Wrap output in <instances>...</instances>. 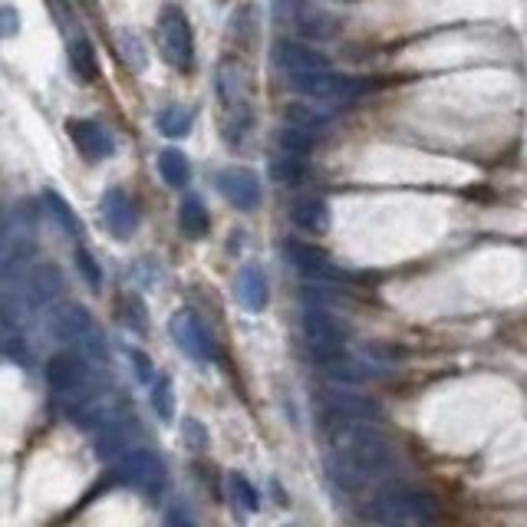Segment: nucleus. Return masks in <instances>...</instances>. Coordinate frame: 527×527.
Returning <instances> with one entry per match:
<instances>
[{
    "mask_svg": "<svg viewBox=\"0 0 527 527\" xmlns=\"http://www.w3.org/2000/svg\"><path fill=\"white\" fill-rule=\"evenodd\" d=\"M323 465H327V475L336 488L360 491L369 481L389 475L396 468V455L373 419H333L330 452Z\"/></svg>",
    "mask_w": 527,
    "mask_h": 527,
    "instance_id": "nucleus-1",
    "label": "nucleus"
},
{
    "mask_svg": "<svg viewBox=\"0 0 527 527\" xmlns=\"http://www.w3.org/2000/svg\"><path fill=\"white\" fill-rule=\"evenodd\" d=\"M369 521L376 524H402V527H412V524H429L439 518L435 504L429 495H422L416 488H406V485H389L383 488L379 495L373 498L366 511Z\"/></svg>",
    "mask_w": 527,
    "mask_h": 527,
    "instance_id": "nucleus-2",
    "label": "nucleus"
},
{
    "mask_svg": "<svg viewBox=\"0 0 527 527\" xmlns=\"http://www.w3.org/2000/svg\"><path fill=\"white\" fill-rule=\"evenodd\" d=\"M290 86L297 93H304L313 103H327V106H340V103H356L369 83L360 80V76H343V73H333L330 66L323 70H310V73H297V76H287Z\"/></svg>",
    "mask_w": 527,
    "mask_h": 527,
    "instance_id": "nucleus-3",
    "label": "nucleus"
},
{
    "mask_svg": "<svg viewBox=\"0 0 527 527\" xmlns=\"http://www.w3.org/2000/svg\"><path fill=\"white\" fill-rule=\"evenodd\" d=\"M155 37H159V50L165 56L168 66L188 73L195 66V40H192V27H188V17L182 14V7L165 4L159 14V27H155Z\"/></svg>",
    "mask_w": 527,
    "mask_h": 527,
    "instance_id": "nucleus-4",
    "label": "nucleus"
},
{
    "mask_svg": "<svg viewBox=\"0 0 527 527\" xmlns=\"http://www.w3.org/2000/svg\"><path fill=\"white\" fill-rule=\"evenodd\" d=\"M116 475L122 485H129L145 498H159L165 491V462L155 452H149V448H129L119 458Z\"/></svg>",
    "mask_w": 527,
    "mask_h": 527,
    "instance_id": "nucleus-5",
    "label": "nucleus"
},
{
    "mask_svg": "<svg viewBox=\"0 0 527 527\" xmlns=\"http://www.w3.org/2000/svg\"><path fill=\"white\" fill-rule=\"evenodd\" d=\"M304 336H307L310 350L317 353V360L346 350V333H343V327L336 323V317H333L327 307L313 304V300H307V304H304Z\"/></svg>",
    "mask_w": 527,
    "mask_h": 527,
    "instance_id": "nucleus-6",
    "label": "nucleus"
},
{
    "mask_svg": "<svg viewBox=\"0 0 527 527\" xmlns=\"http://www.w3.org/2000/svg\"><path fill=\"white\" fill-rule=\"evenodd\" d=\"M168 330H172V340L178 343V350L185 356H192L198 363L215 360V340H211L205 323H201L192 310H178L172 323H168Z\"/></svg>",
    "mask_w": 527,
    "mask_h": 527,
    "instance_id": "nucleus-7",
    "label": "nucleus"
},
{
    "mask_svg": "<svg viewBox=\"0 0 527 527\" xmlns=\"http://www.w3.org/2000/svg\"><path fill=\"white\" fill-rule=\"evenodd\" d=\"M284 254H287V261H290V267H294V271L307 274L313 280H330V284H333V280H346V277H350L340 264L333 261L330 254H323L320 248H313V244L287 241L284 244Z\"/></svg>",
    "mask_w": 527,
    "mask_h": 527,
    "instance_id": "nucleus-8",
    "label": "nucleus"
},
{
    "mask_svg": "<svg viewBox=\"0 0 527 527\" xmlns=\"http://www.w3.org/2000/svg\"><path fill=\"white\" fill-rule=\"evenodd\" d=\"M218 188H221V195L241 211H254L261 205V178H257L251 168H238V165L224 168L218 175Z\"/></svg>",
    "mask_w": 527,
    "mask_h": 527,
    "instance_id": "nucleus-9",
    "label": "nucleus"
},
{
    "mask_svg": "<svg viewBox=\"0 0 527 527\" xmlns=\"http://www.w3.org/2000/svg\"><path fill=\"white\" fill-rule=\"evenodd\" d=\"M66 129H70L73 145L86 155L89 162L109 159V155L116 152V139H112V132L106 126H99V122H93V119H70L66 122Z\"/></svg>",
    "mask_w": 527,
    "mask_h": 527,
    "instance_id": "nucleus-10",
    "label": "nucleus"
},
{
    "mask_svg": "<svg viewBox=\"0 0 527 527\" xmlns=\"http://www.w3.org/2000/svg\"><path fill=\"white\" fill-rule=\"evenodd\" d=\"M93 330H96L93 317H89V313L83 307H76V304L53 307L50 317H47V333L53 336V340H60V343H83Z\"/></svg>",
    "mask_w": 527,
    "mask_h": 527,
    "instance_id": "nucleus-11",
    "label": "nucleus"
},
{
    "mask_svg": "<svg viewBox=\"0 0 527 527\" xmlns=\"http://www.w3.org/2000/svg\"><path fill=\"white\" fill-rule=\"evenodd\" d=\"M99 211H103V224L116 234L119 241L132 238V231L139 228V211L122 188H109V192L103 195V201H99Z\"/></svg>",
    "mask_w": 527,
    "mask_h": 527,
    "instance_id": "nucleus-12",
    "label": "nucleus"
},
{
    "mask_svg": "<svg viewBox=\"0 0 527 527\" xmlns=\"http://www.w3.org/2000/svg\"><path fill=\"white\" fill-rule=\"evenodd\" d=\"M132 432H136V416H129L126 409H116L103 425H99V439H96L99 455L112 458L132 448Z\"/></svg>",
    "mask_w": 527,
    "mask_h": 527,
    "instance_id": "nucleus-13",
    "label": "nucleus"
},
{
    "mask_svg": "<svg viewBox=\"0 0 527 527\" xmlns=\"http://www.w3.org/2000/svg\"><path fill=\"white\" fill-rule=\"evenodd\" d=\"M274 63H277V70L284 76L323 70V66H327V60H323L317 50H310V47H304V43H297V40H277Z\"/></svg>",
    "mask_w": 527,
    "mask_h": 527,
    "instance_id": "nucleus-14",
    "label": "nucleus"
},
{
    "mask_svg": "<svg viewBox=\"0 0 527 527\" xmlns=\"http://www.w3.org/2000/svg\"><path fill=\"white\" fill-rule=\"evenodd\" d=\"M86 360H89V356H73V353L53 356L50 366H47L50 386L56 392H76L86 383Z\"/></svg>",
    "mask_w": 527,
    "mask_h": 527,
    "instance_id": "nucleus-15",
    "label": "nucleus"
},
{
    "mask_svg": "<svg viewBox=\"0 0 527 527\" xmlns=\"http://www.w3.org/2000/svg\"><path fill=\"white\" fill-rule=\"evenodd\" d=\"M320 409L327 419H376V406L350 392H327L320 399Z\"/></svg>",
    "mask_w": 527,
    "mask_h": 527,
    "instance_id": "nucleus-16",
    "label": "nucleus"
},
{
    "mask_svg": "<svg viewBox=\"0 0 527 527\" xmlns=\"http://www.w3.org/2000/svg\"><path fill=\"white\" fill-rule=\"evenodd\" d=\"M238 304L244 310H251V313H261L267 307V280L261 274V267H241V274H238Z\"/></svg>",
    "mask_w": 527,
    "mask_h": 527,
    "instance_id": "nucleus-17",
    "label": "nucleus"
},
{
    "mask_svg": "<svg viewBox=\"0 0 527 527\" xmlns=\"http://www.w3.org/2000/svg\"><path fill=\"white\" fill-rule=\"evenodd\" d=\"M290 218H294L297 228H304V231H327L330 208L323 198H297L294 205H290Z\"/></svg>",
    "mask_w": 527,
    "mask_h": 527,
    "instance_id": "nucleus-18",
    "label": "nucleus"
},
{
    "mask_svg": "<svg viewBox=\"0 0 527 527\" xmlns=\"http://www.w3.org/2000/svg\"><path fill=\"white\" fill-rule=\"evenodd\" d=\"M70 63H73V73L80 76L83 83H93L99 76V63H96L93 43H89L83 33H73V37H70Z\"/></svg>",
    "mask_w": 527,
    "mask_h": 527,
    "instance_id": "nucleus-19",
    "label": "nucleus"
},
{
    "mask_svg": "<svg viewBox=\"0 0 527 527\" xmlns=\"http://www.w3.org/2000/svg\"><path fill=\"white\" fill-rule=\"evenodd\" d=\"M294 27L297 33H304V37H333L336 27H333V20L323 14V10L317 7H297V14H294Z\"/></svg>",
    "mask_w": 527,
    "mask_h": 527,
    "instance_id": "nucleus-20",
    "label": "nucleus"
},
{
    "mask_svg": "<svg viewBox=\"0 0 527 527\" xmlns=\"http://www.w3.org/2000/svg\"><path fill=\"white\" fill-rule=\"evenodd\" d=\"M159 172H162V178H165V185L185 188L188 178H192V165H188L185 152L165 149V152H159Z\"/></svg>",
    "mask_w": 527,
    "mask_h": 527,
    "instance_id": "nucleus-21",
    "label": "nucleus"
},
{
    "mask_svg": "<svg viewBox=\"0 0 527 527\" xmlns=\"http://www.w3.org/2000/svg\"><path fill=\"white\" fill-rule=\"evenodd\" d=\"M178 224H182V231L188 238H205L211 228V218L198 198H185L182 208H178Z\"/></svg>",
    "mask_w": 527,
    "mask_h": 527,
    "instance_id": "nucleus-22",
    "label": "nucleus"
},
{
    "mask_svg": "<svg viewBox=\"0 0 527 527\" xmlns=\"http://www.w3.org/2000/svg\"><path fill=\"white\" fill-rule=\"evenodd\" d=\"M192 122H195V112L188 109V106H182V103H172V106H165V109L159 112V129H162V136L182 139V136H188Z\"/></svg>",
    "mask_w": 527,
    "mask_h": 527,
    "instance_id": "nucleus-23",
    "label": "nucleus"
},
{
    "mask_svg": "<svg viewBox=\"0 0 527 527\" xmlns=\"http://www.w3.org/2000/svg\"><path fill=\"white\" fill-rule=\"evenodd\" d=\"M228 495L234 501V508H238V514L244 518V514H254L257 508H261V498H257V491L254 485L244 475H228Z\"/></svg>",
    "mask_w": 527,
    "mask_h": 527,
    "instance_id": "nucleus-24",
    "label": "nucleus"
},
{
    "mask_svg": "<svg viewBox=\"0 0 527 527\" xmlns=\"http://www.w3.org/2000/svg\"><path fill=\"white\" fill-rule=\"evenodd\" d=\"M116 43H119V56H122V63H126L132 73H142L145 66H149V56H145V47H142L139 33H132V30H119V33H116Z\"/></svg>",
    "mask_w": 527,
    "mask_h": 527,
    "instance_id": "nucleus-25",
    "label": "nucleus"
},
{
    "mask_svg": "<svg viewBox=\"0 0 527 527\" xmlns=\"http://www.w3.org/2000/svg\"><path fill=\"white\" fill-rule=\"evenodd\" d=\"M277 145H280V152L300 155V159H304V155L313 149V132L294 126V122H287V126L277 132Z\"/></svg>",
    "mask_w": 527,
    "mask_h": 527,
    "instance_id": "nucleus-26",
    "label": "nucleus"
},
{
    "mask_svg": "<svg viewBox=\"0 0 527 527\" xmlns=\"http://www.w3.org/2000/svg\"><path fill=\"white\" fill-rule=\"evenodd\" d=\"M271 178L277 185H297L300 182V175H304V159L300 155H287V152H280L277 159L271 162Z\"/></svg>",
    "mask_w": 527,
    "mask_h": 527,
    "instance_id": "nucleus-27",
    "label": "nucleus"
},
{
    "mask_svg": "<svg viewBox=\"0 0 527 527\" xmlns=\"http://www.w3.org/2000/svg\"><path fill=\"white\" fill-rule=\"evenodd\" d=\"M43 201H47V208L53 211V218L60 221L63 228L73 234V238H83V221L73 215V208L66 205V201H63L60 195H56L53 188H47V192H43Z\"/></svg>",
    "mask_w": 527,
    "mask_h": 527,
    "instance_id": "nucleus-28",
    "label": "nucleus"
},
{
    "mask_svg": "<svg viewBox=\"0 0 527 527\" xmlns=\"http://www.w3.org/2000/svg\"><path fill=\"white\" fill-rule=\"evenodd\" d=\"M152 409H155V416L165 419V422L175 416V392H172V379H168V376L155 379V386H152Z\"/></svg>",
    "mask_w": 527,
    "mask_h": 527,
    "instance_id": "nucleus-29",
    "label": "nucleus"
},
{
    "mask_svg": "<svg viewBox=\"0 0 527 527\" xmlns=\"http://www.w3.org/2000/svg\"><path fill=\"white\" fill-rule=\"evenodd\" d=\"M287 122H294V126H300V129L317 132V129L323 126V116H317V112H310L307 106H290V109H287Z\"/></svg>",
    "mask_w": 527,
    "mask_h": 527,
    "instance_id": "nucleus-30",
    "label": "nucleus"
},
{
    "mask_svg": "<svg viewBox=\"0 0 527 527\" xmlns=\"http://www.w3.org/2000/svg\"><path fill=\"white\" fill-rule=\"evenodd\" d=\"M76 267L83 271V277L89 280L93 287L103 284V271H99V264H96V257L89 254L86 248H76Z\"/></svg>",
    "mask_w": 527,
    "mask_h": 527,
    "instance_id": "nucleus-31",
    "label": "nucleus"
},
{
    "mask_svg": "<svg viewBox=\"0 0 527 527\" xmlns=\"http://www.w3.org/2000/svg\"><path fill=\"white\" fill-rule=\"evenodd\" d=\"M182 435H185V442L195 448V452H201V448H205V445H208L205 425H201L198 419H185V429H182Z\"/></svg>",
    "mask_w": 527,
    "mask_h": 527,
    "instance_id": "nucleus-32",
    "label": "nucleus"
},
{
    "mask_svg": "<svg viewBox=\"0 0 527 527\" xmlns=\"http://www.w3.org/2000/svg\"><path fill=\"white\" fill-rule=\"evenodd\" d=\"M129 360L136 366V379L139 383H152V360L142 350H129Z\"/></svg>",
    "mask_w": 527,
    "mask_h": 527,
    "instance_id": "nucleus-33",
    "label": "nucleus"
},
{
    "mask_svg": "<svg viewBox=\"0 0 527 527\" xmlns=\"http://www.w3.org/2000/svg\"><path fill=\"white\" fill-rule=\"evenodd\" d=\"M20 30V14L14 7H0V37H14Z\"/></svg>",
    "mask_w": 527,
    "mask_h": 527,
    "instance_id": "nucleus-34",
    "label": "nucleus"
},
{
    "mask_svg": "<svg viewBox=\"0 0 527 527\" xmlns=\"http://www.w3.org/2000/svg\"><path fill=\"white\" fill-rule=\"evenodd\" d=\"M83 4H86V7H93V4H96V0H83Z\"/></svg>",
    "mask_w": 527,
    "mask_h": 527,
    "instance_id": "nucleus-35",
    "label": "nucleus"
}]
</instances>
